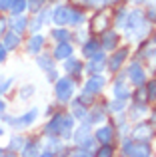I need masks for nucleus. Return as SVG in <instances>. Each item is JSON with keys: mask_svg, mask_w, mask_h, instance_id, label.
I'll use <instances>...</instances> for the list:
<instances>
[{"mask_svg": "<svg viewBox=\"0 0 156 157\" xmlns=\"http://www.w3.org/2000/svg\"><path fill=\"white\" fill-rule=\"evenodd\" d=\"M72 92H74V84H72V80H68V78L58 80V84H56V96H58L60 101H68L70 96H72Z\"/></svg>", "mask_w": 156, "mask_h": 157, "instance_id": "1", "label": "nucleus"}, {"mask_svg": "<svg viewBox=\"0 0 156 157\" xmlns=\"http://www.w3.org/2000/svg\"><path fill=\"white\" fill-rule=\"evenodd\" d=\"M124 153L126 155H150V147L146 143L124 141Z\"/></svg>", "mask_w": 156, "mask_h": 157, "instance_id": "2", "label": "nucleus"}, {"mask_svg": "<svg viewBox=\"0 0 156 157\" xmlns=\"http://www.w3.org/2000/svg\"><path fill=\"white\" fill-rule=\"evenodd\" d=\"M70 14H72V10L68 6H58L54 12V24H58V26L70 24Z\"/></svg>", "mask_w": 156, "mask_h": 157, "instance_id": "3", "label": "nucleus"}, {"mask_svg": "<svg viewBox=\"0 0 156 157\" xmlns=\"http://www.w3.org/2000/svg\"><path fill=\"white\" fill-rule=\"evenodd\" d=\"M142 24V12L140 10H134L130 16H126V30H136L138 26Z\"/></svg>", "mask_w": 156, "mask_h": 157, "instance_id": "4", "label": "nucleus"}, {"mask_svg": "<svg viewBox=\"0 0 156 157\" xmlns=\"http://www.w3.org/2000/svg\"><path fill=\"white\" fill-rule=\"evenodd\" d=\"M36 115H38V111H36V109H32L30 113H24L22 117H18V119H8V121H10L14 127H20V125H30V123L36 119Z\"/></svg>", "mask_w": 156, "mask_h": 157, "instance_id": "5", "label": "nucleus"}, {"mask_svg": "<svg viewBox=\"0 0 156 157\" xmlns=\"http://www.w3.org/2000/svg\"><path fill=\"white\" fill-rule=\"evenodd\" d=\"M102 86H104V78H102V76L90 78L88 84H86V94H96V92H100Z\"/></svg>", "mask_w": 156, "mask_h": 157, "instance_id": "6", "label": "nucleus"}, {"mask_svg": "<svg viewBox=\"0 0 156 157\" xmlns=\"http://www.w3.org/2000/svg\"><path fill=\"white\" fill-rule=\"evenodd\" d=\"M152 137V125L150 123H142L134 129V139H148Z\"/></svg>", "mask_w": 156, "mask_h": 157, "instance_id": "7", "label": "nucleus"}, {"mask_svg": "<svg viewBox=\"0 0 156 157\" xmlns=\"http://www.w3.org/2000/svg\"><path fill=\"white\" fill-rule=\"evenodd\" d=\"M128 78L134 84H142V82H144V72H142V68L138 64H132L130 70H128Z\"/></svg>", "mask_w": 156, "mask_h": 157, "instance_id": "8", "label": "nucleus"}, {"mask_svg": "<svg viewBox=\"0 0 156 157\" xmlns=\"http://www.w3.org/2000/svg\"><path fill=\"white\" fill-rule=\"evenodd\" d=\"M54 56L58 58V60H66V58H70L72 56V46L68 42H62V44H58L56 46V52H54Z\"/></svg>", "mask_w": 156, "mask_h": 157, "instance_id": "9", "label": "nucleus"}, {"mask_svg": "<svg viewBox=\"0 0 156 157\" xmlns=\"http://www.w3.org/2000/svg\"><path fill=\"white\" fill-rule=\"evenodd\" d=\"M106 22H108V14H106V12H98L96 18L92 20V30L94 32L104 30V28H106Z\"/></svg>", "mask_w": 156, "mask_h": 157, "instance_id": "10", "label": "nucleus"}, {"mask_svg": "<svg viewBox=\"0 0 156 157\" xmlns=\"http://www.w3.org/2000/svg\"><path fill=\"white\" fill-rule=\"evenodd\" d=\"M124 58H126V50H118L116 54H114L112 60H110V64H108V70H110V72H116V70L120 68V64L124 62Z\"/></svg>", "mask_w": 156, "mask_h": 157, "instance_id": "11", "label": "nucleus"}, {"mask_svg": "<svg viewBox=\"0 0 156 157\" xmlns=\"http://www.w3.org/2000/svg\"><path fill=\"white\" fill-rule=\"evenodd\" d=\"M74 139H76V143H80V145L88 143V139H90V127L88 125H82L80 129L74 133Z\"/></svg>", "mask_w": 156, "mask_h": 157, "instance_id": "12", "label": "nucleus"}, {"mask_svg": "<svg viewBox=\"0 0 156 157\" xmlns=\"http://www.w3.org/2000/svg\"><path fill=\"white\" fill-rule=\"evenodd\" d=\"M112 135H114L112 127H100V129L96 131V139L100 143H108L110 139H112Z\"/></svg>", "mask_w": 156, "mask_h": 157, "instance_id": "13", "label": "nucleus"}, {"mask_svg": "<svg viewBox=\"0 0 156 157\" xmlns=\"http://www.w3.org/2000/svg\"><path fill=\"white\" fill-rule=\"evenodd\" d=\"M114 96H116L118 100H126V98L130 96V92H128V88H126L122 82H118V84L114 86Z\"/></svg>", "mask_w": 156, "mask_h": 157, "instance_id": "14", "label": "nucleus"}, {"mask_svg": "<svg viewBox=\"0 0 156 157\" xmlns=\"http://www.w3.org/2000/svg\"><path fill=\"white\" fill-rule=\"evenodd\" d=\"M42 44H44V38H42V36H34V38L30 40V44H28V50H30L32 54H36L40 48H42Z\"/></svg>", "mask_w": 156, "mask_h": 157, "instance_id": "15", "label": "nucleus"}, {"mask_svg": "<svg viewBox=\"0 0 156 157\" xmlns=\"http://www.w3.org/2000/svg\"><path fill=\"white\" fill-rule=\"evenodd\" d=\"M24 8H26V0H10V10H12V14L18 16Z\"/></svg>", "mask_w": 156, "mask_h": 157, "instance_id": "16", "label": "nucleus"}, {"mask_svg": "<svg viewBox=\"0 0 156 157\" xmlns=\"http://www.w3.org/2000/svg\"><path fill=\"white\" fill-rule=\"evenodd\" d=\"M18 36L14 34V32H10V34H6L4 36V48H16L18 46Z\"/></svg>", "mask_w": 156, "mask_h": 157, "instance_id": "17", "label": "nucleus"}, {"mask_svg": "<svg viewBox=\"0 0 156 157\" xmlns=\"http://www.w3.org/2000/svg\"><path fill=\"white\" fill-rule=\"evenodd\" d=\"M12 30H16V32H22L24 28H26V18H22V16H18V18H12Z\"/></svg>", "mask_w": 156, "mask_h": 157, "instance_id": "18", "label": "nucleus"}, {"mask_svg": "<svg viewBox=\"0 0 156 157\" xmlns=\"http://www.w3.org/2000/svg\"><path fill=\"white\" fill-rule=\"evenodd\" d=\"M116 46V32H106L104 36V48H114Z\"/></svg>", "mask_w": 156, "mask_h": 157, "instance_id": "19", "label": "nucleus"}, {"mask_svg": "<svg viewBox=\"0 0 156 157\" xmlns=\"http://www.w3.org/2000/svg\"><path fill=\"white\" fill-rule=\"evenodd\" d=\"M144 113H146V107L142 105V104H138L132 111H130V117H132V119H138L140 115H144Z\"/></svg>", "mask_w": 156, "mask_h": 157, "instance_id": "20", "label": "nucleus"}, {"mask_svg": "<svg viewBox=\"0 0 156 157\" xmlns=\"http://www.w3.org/2000/svg\"><path fill=\"white\" fill-rule=\"evenodd\" d=\"M52 36H54L56 40H60V42H66V40L70 38V34H68L66 30H54V32H52Z\"/></svg>", "mask_w": 156, "mask_h": 157, "instance_id": "21", "label": "nucleus"}, {"mask_svg": "<svg viewBox=\"0 0 156 157\" xmlns=\"http://www.w3.org/2000/svg\"><path fill=\"white\" fill-rule=\"evenodd\" d=\"M82 20H84V14L82 12H76V10H72V14H70V24H80Z\"/></svg>", "mask_w": 156, "mask_h": 157, "instance_id": "22", "label": "nucleus"}, {"mask_svg": "<svg viewBox=\"0 0 156 157\" xmlns=\"http://www.w3.org/2000/svg\"><path fill=\"white\" fill-rule=\"evenodd\" d=\"M96 48H98V44H96V42L92 40V42H88V44L84 46V54H86V56H94V52H96Z\"/></svg>", "mask_w": 156, "mask_h": 157, "instance_id": "23", "label": "nucleus"}, {"mask_svg": "<svg viewBox=\"0 0 156 157\" xmlns=\"http://www.w3.org/2000/svg\"><path fill=\"white\" fill-rule=\"evenodd\" d=\"M74 117H78V119H84L86 117V109L82 105H78V101L74 104Z\"/></svg>", "mask_w": 156, "mask_h": 157, "instance_id": "24", "label": "nucleus"}, {"mask_svg": "<svg viewBox=\"0 0 156 157\" xmlns=\"http://www.w3.org/2000/svg\"><path fill=\"white\" fill-rule=\"evenodd\" d=\"M36 149H38V143L32 141L30 145H26V149H24V155H34V153H38Z\"/></svg>", "mask_w": 156, "mask_h": 157, "instance_id": "25", "label": "nucleus"}, {"mask_svg": "<svg viewBox=\"0 0 156 157\" xmlns=\"http://www.w3.org/2000/svg\"><path fill=\"white\" fill-rule=\"evenodd\" d=\"M32 94H34V86H24V90L20 92V98H22V100H26V98L32 96Z\"/></svg>", "mask_w": 156, "mask_h": 157, "instance_id": "26", "label": "nucleus"}, {"mask_svg": "<svg viewBox=\"0 0 156 157\" xmlns=\"http://www.w3.org/2000/svg\"><path fill=\"white\" fill-rule=\"evenodd\" d=\"M122 107H124V100H118V98H116V101H112L110 109H112V111H120Z\"/></svg>", "mask_w": 156, "mask_h": 157, "instance_id": "27", "label": "nucleus"}, {"mask_svg": "<svg viewBox=\"0 0 156 157\" xmlns=\"http://www.w3.org/2000/svg\"><path fill=\"white\" fill-rule=\"evenodd\" d=\"M148 100H156V80L154 82H150V86H148Z\"/></svg>", "mask_w": 156, "mask_h": 157, "instance_id": "28", "label": "nucleus"}, {"mask_svg": "<svg viewBox=\"0 0 156 157\" xmlns=\"http://www.w3.org/2000/svg\"><path fill=\"white\" fill-rule=\"evenodd\" d=\"M38 66H40V68H50L52 60H50V58H38Z\"/></svg>", "mask_w": 156, "mask_h": 157, "instance_id": "29", "label": "nucleus"}, {"mask_svg": "<svg viewBox=\"0 0 156 157\" xmlns=\"http://www.w3.org/2000/svg\"><path fill=\"white\" fill-rule=\"evenodd\" d=\"M74 68L80 70V64H78L76 60H68V62H66V70H74Z\"/></svg>", "mask_w": 156, "mask_h": 157, "instance_id": "30", "label": "nucleus"}, {"mask_svg": "<svg viewBox=\"0 0 156 157\" xmlns=\"http://www.w3.org/2000/svg\"><path fill=\"white\" fill-rule=\"evenodd\" d=\"M40 6H42V0H30V10H40Z\"/></svg>", "mask_w": 156, "mask_h": 157, "instance_id": "31", "label": "nucleus"}, {"mask_svg": "<svg viewBox=\"0 0 156 157\" xmlns=\"http://www.w3.org/2000/svg\"><path fill=\"white\" fill-rule=\"evenodd\" d=\"M20 145H22V139H20V137H14L10 141V147H12V149H20Z\"/></svg>", "mask_w": 156, "mask_h": 157, "instance_id": "32", "label": "nucleus"}, {"mask_svg": "<svg viewBox=\"0 0 156 157\" xmlns=\"http://www.w3.org/2000/svg\"><path fill=\"white\" fill-rule=\"evenodd\" d=\"M98 155H112V147H108V145H104L100 151H98Z\"/></svg>", "mask_w": 156, "mask_h": 157, "instance_id": "33", "label": "nucleus"}, {"mask_svg": "<svg viewBox=\"0 0 156 157\" xmlns=\"http://www.w3.org/2000/svg\"><path fill=\"white\" fill-rule=\"evenodd\" d=\"M92 121H102V119H104V115H102V111L100 109H96V113H92Z\"/></svg>", "mask_w": 156, "mask_h": 157, "instance_id": "34", "label": "nucleus"}, {"mask_svg": "<svg viewBox=\"0 0 156 157\" xmlns=\"http://www.w3.org/2000/svg\"><path fill=\"white\" fill-rule=\"evenodd\" d=\"M10 8V0H0V10H8Z\"/></svg>", "mask_w": 156, "mask_h": 157, "instance_id": "35", "label": "nucleus"}, {"mask_svg": "<svg viewBox=\"0 0 156 157\" xmlns=\"http://www.w3.org/2000/svg\"><path fill=\"white\" fill-rule=\"evenodd\" d=\"M10 84H12V80H8L6 84H2V86H0V94H4V92H6V90H8V86H10Z\"/></svg>", "mask_w": 156, "mask_h": 157, "instance_id": "36", "label": "nucleus"}, {"mask_svg": "<svg viewBox=\"0 0 156 157\" xmlns=\"http://www.w3.org/2000/svg\"><path fill=\"white\" fill-rule=\"evenodd\" d=\"M136 98H138V101H144V98H146L144 96V90H140V92L136 94Z\"/></svg>", "mask_w": 156, "mask_h": 157, "instance_id": "37", "label": "nucleus"}, {"mask_svg": "<svg viewBox=\"0 0 156 157\" xmlns=\"http://www.w3.org/2000/svg\"><path fill=\"white\" fill-rule=\"evenodd\" d=\"M90 4H94V6H102L104 4V0H88Z\"/></svg>", "mask_w": 156, "mask_h": 157, "instance_id": "38", "label": "nucleus"}, {"mask_svg": "<svg viewBox=\"0 0 156 157\" xmlns=\"http://www.w3.org/2000/svg\"><path fill=\"white\" fill-rule=\"evenodd\" d=\"M4 58H6V52H4V46H0V62H4Z\"/></svg>", "mask_w": 156, "mask_h": 157, "instance_id": "39", "label": "nucleus"}, {"mask_svg": "<svg viewBox=\"0 0 156 157\" xmlns=\"http://www.w3.org/2000/svg\"><path fill=\"white\" fill-rule=\"evenodd\" d=\"M4 26H6V22H4V20H2V18H0V36H2V34H4Z\"/></svg>", "mask_w": 156, "mask_h": 157, "instance_id": "40", "label": "nucleus"}, {"mask_svg": "<svg viewBox=\"0 0 156 157\" xmlns=\"http://www.w3.org/2000/svg\"><path fill=\"white\" fill-rule=\"evenodd\" d=\"M2 109H4V101L0 100V111H2Z\"/></svg>", "mask_w": 156, "mask_h": 157, "instance_id": "41", "label": "nucleus"}, {"mask_svg": "<svg viewBox=\"0 0 156 157\" xmlns=\"http://www.w3.org/2000/svg\"><path fill=\"white\" fill-rule=\"evenodd\" d=\"M104 2H114V0H104Z\"/></svg>", "mask_w": 156, "mask_h": 157, "instance_id": "42", "label": "nucleus"}, {"mask_svg": "<svg viewBox=\"0 0 156 157\" xmlns=\"http://www.w3.org/2000/svg\"><path fill=\"white\" fill-rule=\"evenodd\" d=\"M0 135H2V129H0Z\"/></svg>", "mask_w": 156, "mask_h": 157, "instance_id": "43", "label": "nucleus"}, {"mask_svg": "<svg viewBox=\"0 0 156 157\" xmlns=\"http://www.w3.org/2000/svg\"><path fill=\"white\" fill-rule=\"evenodd\" d=\"M152 2H154V4H156V0H152Z\"/></svg>", "mask_w": 156, "mask_h": 157, "instance_id": "44", "label": "nucleus"}, {"mask_svg": "<svg viewBox=\"0 0 156 157\" xmlns=\"http://www.w3.org/2000/svg\"><path fill=\"white\" fill-rule=\"evenodd\" d=\"M0 153H2V149H0Z\"/></svg>", "mask_w": 156, "mask_h": 157, "instance_id": "45", "label": "nucleus"}]
</instances>
